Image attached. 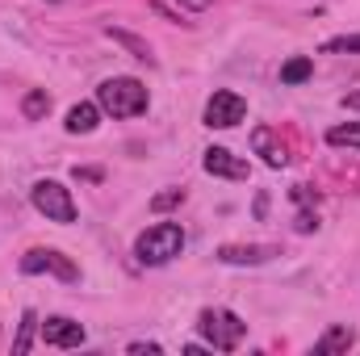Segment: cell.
I'll list each match as a JSON object with an SVG mask.
<instances>
[{"mask_svg":"<svg viewBox=\"0 0 360 356\" xmlns=\"http://www.w3.org/2000/svg\"><path fill=\"white\" fill-rule=\"evenodd\" d=\"M180 201H184V189H164V193H155V197H151V210H155V214H164V210H176Z\"/></svg>","mask_w":360,"mask_h":356,"instance_id":"19","label":"cell"},{"mask_svg":"<svg viewBox=\"0 0 360 356\" xmlns=\"http://www.w3.org/2000/svg\"><path fill=\"white\" fill-rule=\"evenodd\" d=\"M34 331H38V314L25 310V314H21V331H17V340H13V352L17 356H25L34 348Z\"/></svg>","mask_w":360,"mask_h":356,"instance_id":"16","label":"cell"},{"mask_svg":"<svg viewBox=\"0 0 360 356\" xmlns=\"http://www.w3.org/2000/svg\"><path fill=\"white\" fill-rule=\"evenodd\" d=\"M197 327H201V336L210 340L214 352H235L239 340H243V331H248V323L235 310H201L197 314Z\"/></svg>","mask_w":360,"mask_h":356,"instance_id":"3","label":"cell"},{"mask_svg":"<svg viewBox=\"0 0 360 356\" xmlns=\"http://www.w3.org/2000/svg\"><path fill=\"white\" fill-rule=\"evenodd\" d=\"M96 105H101L105 113H113V117H139V113H147L151 96H147V84H143V80H134V76H113V80H105V84L96 89Z\"/></svg>","mask_w":360,"mask_h":356,"instance_id":"1","label":"cell"},{"mask_svg":"<svg viewBox=\"0 0 360 356\" xmlns=\"http://www.w3.org/2000/svg\"><path fill=\"white\" fill-rule=\"evenodd\" d=\"M176 4H180V8H188V13H205L214 0H176Z\"/></svg>","mask_w":360,"mask_h":356,"instance_id":"24","label":"cell"},{"mask_svg":"<svg viewBox=\"0 0 360 356\" xmlns=\"http://www.w3.org/2000/svg\"><path fill=\"white\" fill-rule=\"evenodd\" d=\"M21 272H25V276L51 272V276H59L63 285H76V281H80V268L72 265L63 252H55V248H34V252H25V256H21Z\"/></svg>","mask_w":360,"mask_h":356,"instance_id":"5","label":"cell"},{"mask_svg":"<svg viewBox=\"0 0 360 356\" xmlns=\"http://www.w3.org/2000/svg\"><path fill=\"white\" fill-rule=\"evenodd\" d=\"M30 201L38 214H46V222H76V201H72V189H63L59 180H34L30 189Z\"/></svg>","mask_w":360,"mask_h":356,"instance_id":"4","label":"cell"},{"mask_svg":"<svg viewBox=\"0 0 360 356\" xmlns=\"http://www.w3.org/2000/svg\"><path fill=\"white\" fill-rule=\"evenodd\" d=\"M289 197H293L297 205H310V201H319V197H314V193H310L306 184H293V193H289Z\"/></svg>","mask_w":360,"mask_h":356,"instance_id":"21","label":"cell"},{"mask_svg":"<svg viewBox=\"0 0 360 356\" xmlns=\"http://www.w3.org/2000/svg\"><path fill=\"white\" fill-rule=\"evenodd\" d=\"M323 55H360V34H344V38L323 42Z\"/></svg>","mask_w":360,"mask_h":356,"instance_id":"18","label":"cell"},{"mask_svg":"<svg viewBox=\"0 0 360 356\" xmlns=\"http://www.w3.org/2000/svg\"><path fill=\"white\" fill-rule=\"evenodd\" d=\"M252 214H256L260 222L269 218V193H256V201H252Z\"/></svg>","mask_w":360,"mask_h":356,"instance_id":"22","label":"cell"},{"mask_svg":"<svg viewBox=\"0 0 360 356\" xmlns=\"http://www.w3.org/2000/svg\"><path fill=\"white\" fill-rule=\"evenodd\" d=\"M63 126H68V134H92V130L101 126V105H92V101H80V105H72Z\"/></svg>","mask_w":360,"mask_h":356,"instance_id":"11","label":"cell"},{"mask_svg":"<svg viewBox=\"0 0 360 356\" xmlns=\"http://www.w3.org/2000/svg\"><path fill=\"white\" fill-rule=\"evenodd\" d=\"M327 143H331V147H356V151H360V122L331 126V130H327Z\"/></svg>","mask_w":360,"mask_h":356,"instance_id":"17","label":"cell"},{"mask_svg":"<svg viewBox=\"0 0 360 356\" xmlns=\"http://www.w3.org/2000/svg\"><path fill=\"white\" fill-rule=\"evenodd\" d=\"M310 72H314V59L310 55H297V59H289L281 68V84H302V80H310Z\"/></svg>","mask_w":360,"mask_h":356,"instance_id":"15","label":"cell"},{"mask_svg":"<svg viewBox=\"0 0 360 356\" xmlns=\"http://www.w3.org/2000/svg\"><path fill=\"white\" fill-rule=\"evenodd\" d=\"M201 168L210 172V177H226V180H248V160H239L235 151H226V147H210L205 151V160H201Z\"/></svg>","mask_w":360,"mask_h":356,"instance_id":"9","label":"cell"},{"mask_svg":"<svg viewBox=\"0 0 360 356\" xmlns=\"http://www.w3.org/2000/svg\"><path fill=\"white\" fill-rule=\"evenodd\" d=\"M76 180H101V168H76Z\"/></svg>","mask_w":360,"mask_h":356,"instance_id":"25","label":"cell"},{"mask_svg":"<svg viewBox=\"0 0 360 356\" xmlns=\"http://www.w3.org/2000/svg\"><path fill=\"white\" fill-rule=\"evenodd\" d=\"M272 256H281V248H272V243H222V248L214 252V260H222V265H243V268L269 265Z\"/></svg>","mask_w":360,"mask_h":356,"instance_id":"7","label":"cell"},{"mask_svg":"<svg viewBox=\"0 0 360 356\" xmlns=\"http://www.w3.org/2000/svg\"><path fill=\"white\" fill-rule=\"evenodd\" d=\"M42 344L46 348H80L84 344V327L76 319H63V314H51L42 323Z\"/></svg>","mask_w":360,"mask_h":356,"instance_id":"8","label":"cell"},{"mask_svg":"<svg viewBox=\"0 0 360 356\" xmlns=\"http://www.w3.org/2000/svg\"><path fill=\"white\" fill-rule=\"evenodd\" d=\"M344 109H360V92H348L344 96Z\"/></svg>","mask_w":360,"mask_h":356,"instance_id":"26","label":"cell"},{"mask_svg":"<svg viewBox=\"0 0 360 356\" xmlns=\"http://www.w3.org/2000/svg\"><path fill=\"white\" fill-rule=\"evenodd\" d=\"M243 117H248V101H243L239 92L218 89L205 101V126H210V130H231V126H239Z\"/></svg>","mask_w":360,"mask_h":356,"instance_id":"6","label":"cell"},{"mask_svg":"<svg viewBox=\"0 0 360 356\" xmlns=\"http://www.w3.org/2000/svg\"><path fill=\"white\" fill-rule=\"evenodd\" d=\"M21 113H25L30 122L46 117V113H51V92H46V89H30L25 96H21Z\"/></svg>","mask_w":360,"mask_h":356,"instance_id":"14","label":"cell"},{"mask_svg":"<svg viewBox=\"0 0 360 356\" xmlns=\"http://www.w3.org/2000/svg\"><path fill=\"white\" fill-rule=\"evenodd\" d=\"M117 46H126L134 59H143V63H155V55H151V46H147V38H139V34H130V30H117V25H109L105 30Z\"/></svg>","mask_w":360,"mask_h":356,"instance_id":"13","label":"cell"},{"mask_svg":"<svg viewBox=\"0 0 360 356\" xmlns=\"http://www.w3.org/2000/svg\"><path fill=\"white\" fill-rule=\"evenodd\" d=\"M352 344H356V331H352V327H344V323H335V327H327V331H323V340H314V356L348 352Z\"/></svg>","mask_w":360,"mask_h":356,"instance_id":"10","label":"cell"},{"mask_svg":"<svg viewBox=\"0 0 360 356\" xmlns=\"http://www.w3.org/2000/svg\"><path fill=\"white\" fill-rule=\"evenodd\" d=\"M293 227H297L302 235H310V231H319V214H310V210H302V214L293 218Z\"/></svg>","mask_w":360,"mask_h":356,"instance_id":"20","label":"cell"},{"mask_svg":"<svg viewBox=\"0 0 360 356\" xmlns=\"http://www.w3.org/2000/svg\"><path fill=\"white\" fill-rule=\"evenodd\" d=\"M252 147H256V155H264V164H269V168H285V164H289L285 147L272 139L269 126H256V130H252Z\"/></svg>","mask_w":360,"mask_h":356,"instance_id":"12","label":"cell"},{"mask_svg":"<svg viewBox=\"0 0 360 356\" xmlns=\"http://www.w3.org/2000/svg\"><path fill=\"white\" fill-rule=\"evenodd\" d=\"M130 352H134V356H160V344H143V340H134V344H130Z\"/></svg>","mask_w":360,"mask_h":356,"instance_id":"23","label":"cell"},{"mask_svg":"<svg viewBox=\"0 0 360 356\" xmlns=\"http://www.w3.org/2000/svg\"><path fill=\"white\" fill-rule=\"evenodd\" d=\"M180 252H184V231H180V222H155V227H147V231L134 239V256H139V265H147V268L168 265V260H176Z\"/></svg>","mask_w":360,"mask_h":356,"instance_id":"2","label":"cell"}]
</instances>
